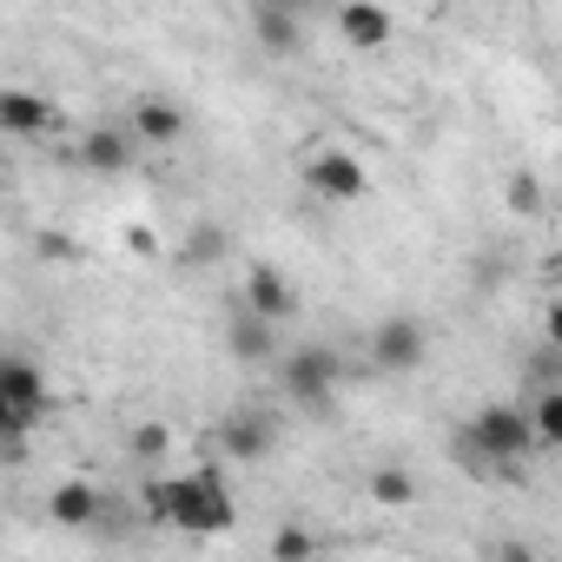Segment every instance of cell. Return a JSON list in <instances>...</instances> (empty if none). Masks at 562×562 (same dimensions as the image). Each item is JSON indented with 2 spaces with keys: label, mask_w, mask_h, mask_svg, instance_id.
<instances>
[{
  "label": "cell",
  "mask_w": 562,
  "mask_h": 562,
  "mask_svg": "<svg viewBox=\"0 0 562 562\" xmlns=\"http://www.w3.org/2000/svg\"><path fill=\"white\" fill-rule=\"evenodd\" d=\"M265 8H285V14H305V8H318V0H265Z\"/></svg>",
  "instance_id": "603a6c76"
},
{
  "label": "cell",
  "mask_w": 562,
  "mask_h": 562,
  "mask_svg": "<svg viewBox=\"0 0 562 562\" xmlns=\"http://www.w3.org/2000/svg\"><path fill=\"white\" fill-rule=\"evenodd\" d=\"M542 331H549V345H562V305H549V318H542Z\"/></svg>",
  "instance_id": "7402d4cb"
},
{
  "label": "cell",
  "mask_w": 562,
  "mask_h": 562,
  "mask_svg": "<svg viewBox=\"0 0 562 562\" xmlns=\"http://www.w3.org/2000/svg\"><path fill=\"white\" fill-rule=\"evenodd\" d=\"M305 179H312V192H318V199H331V205H358V199L371 192V172H364V159H351V153H338V146L312 153Z\"/></svg>",
  "instance_id": "8992f818"
},
{
  "label": "cell",
  "mask_w": 562,
  "mask_h": 562,
  "mask_svg": "<svg viewBox=\"0 0 562 562\" xmlns=\"http://www.w3.org/2000/svg\"><path fill=\"white\" fill-rule=\"evenodd\" d=\"M238 305H245V312H258V318H271V325H285V318L299 312V292H292V278L278 271V265H251V271H245Z\"/></svg>",
  "instance_id": "52a82bcc"
},
{
  "label": "cell",
  "mask_w": 562,
  "mask_h": 562,
  "mask_svg": "<svg viewBox=\"0 0 562 562\" xmlns=\"http://www.w3.org/2000/svg\"><path fill=\"white\" fill-rule=\"evenodd\" d=\"M271 555H278V562H299V555H318V536H312V529H278V536H271Z\"/></svg>",
  "instance_id": "d6986e66"
},
{
  "label": "cell",
  "mask_w": 562,
  "mask_h": 562,
  "mask_svg": "<svg viewBox=\"0 0 562 562\" xmlns=\"http://www.w3.org/2000/svg\"><path fill=\"white\" fill-rule=\"evenodd\" d=\"M536 205H542V186H536L529 172H516V179H509V212H536Z\"/></svg>",
  "instance_id": "ffe728a7"
},
{
  "label": "cell",
  "mask_w": 562,
  "mask_h": 562,
  "mask_svg": "<svg viewBox=\"0 0 562 562\" xmlns=\"http://www.w3.org/2000/svg\"><path fill=\"white\" fill-rule=\"evenodd\" d=\"M417 496H424V490H417L411 470H397V463H378V470H371V503H378V509H411Z\"/></svg>",
  "instance_id": "9a60e30c"
},
{
  "label": "cell",
  "mask_w": 562,
  "mask_h": 562,
  "mask_svg": "<svg viewBox=\"0 0 562 562\" xmlns=\"http://www.w3.org/2000/svg\"><path fill=\"white\" fill-rule=\"evenodd\" d=\"M338 378H345V358L331 345H299L278 358V384H285V397L312 417H325L338 404Z\"/></svg>",
  "instance_id": "3957f363"
},
{
  "label": "cell",
  "mask_w": 562,
  "mask_h": 562,
  "mask_svg": "<svg viewBox=\"0 0 562 562\" xmlns=\"http://www.w3.org/2000/svg\"><path fill=\"white\" fill-rule=\"evenodd\" d=\"M225 251V232H192V258H218Z\"/></svg>",
  "instance_id": "44dd1931"
},
{
  "label": "cell",
  "mask_w": 562,
  "mask_h": 562,
  "mask_svg": "<svg viewBox=\"0 0 562 562\" xmlns=\"http://www.w3.org/2000/svg\"><path fill=\"white\" fill-rule=\"evenodd\" d=\"M133 133H139L146 146H172V139H186V113H179L166 93H139V100H133Z\"/></svg>",
  "instance_id": "8fae6325"
},
{
  "label": "cell",
  "mask_w": 562,
  "mask_h": 562,
  "mask_svg": "<svg viewBox=\"0 0 562 562\" xmlns=\"http://www.w3.org/2000/svg\"><path fill=\"white\" fill-rule=\"evenodd\" d=\"M271 450H278V411L238 404V411L218 424V457H232V463H265Z\"/></svg>",
  "instance_id": "277c9868"
},
{
  "label": "cell",
  "mask_w": 562,
  "mask_h": 562,
  "mask_svg": "<svg viewBox=\"0 0 562 562\" xmlns=\"http://www.w3.org/2000/svg\"><path fill=\"white\" fill-rule=\"evenodd\" d=\"M166 450H172V430H166V424H139V430H133V457H139V463H159Z\"/></svg>",
  "instance_id": "ac0fdd59"
},
{
  "label": "cell",
  "mask_w": 562,
  "mask_h": 562,
  "mask_svg": "<svg viewBox=\"0 0 562 562\" xmlns=\"http://www.w3.org/2000/svg\"><path fill=\"white\" fill-rule=\"evenodd\" d=\"M225 351H232L238 364H265V358H278V325L238 305V318L225 325Z\"/></svg>",
  "instance_id": "30bf717a"
},
{
  "label": "cell",
  "mask_w": 562,
  "mask_h": 562,
  "mask_svg": "<svg viewBox=\"0 0 562 562\" xmlns=\"http://www.w3.org/2000/svg\"><path fill=\"white\" fill-rule=\"evenodd\" d=\"M522 384H529V391H549V384H562V345L536 351V358L522 364Z\"/></svg>",
  "instance_id": "e0dca14e"
},
{
  "label": "cell",
  "mask_w": 562,
  "mask_h": 562,
  "mask_svg": "<svg viewBox=\"0 0 562 562\" xmlns=\"http://www.w3.org/2000/svg\"><path fill=\"white\" fill-rule=\"evenodd\" d=\"M424 358H430V331H424V318H384V325L371 331V364H378V371L404 378V371H417Z\"/></svg>",
  "instance_id": "5b68a950"
},
{
  "label": "cell",
  "mask_w": 562,
  "mask_h": 562,
  "mask_svg": "<svg viewBox=\"0 0 562 562\" xmlns=\"http://www.w3.org/2000/svg\"><path fill=\"white\" fill-rule=\"evenodd\" d=\"M0 126H8V139H34V133L60 126V106L27 93V87H8V93H0Z\"/></svg>",
  "instance_id": "ba28073f"
},
{
  "label": "cell",
  "mask_w": 562,
  "mask_h": 562,
  "mask_svg": "<svg viewBox=\"0 0 562 562\" xmlns=\"http://www.w3.org/2000/svg\"><path fill=\"white\" fill-rule=\"evenodd\" d=\"M338 34L351 47H384L391 41V14L378 8V0H345V8H338Z\"/></svg>",
  "instance_id": "4fadbf2b"
},
{
  "label": "cell",
  "mask_w": 562,
  "mask_h": 562,
  "mask_svg": "<svg viewBox=\"0 0 562 562\" xmlns=\"http://www.w3.org/2000/svg\"><path fill=\"white\" fill-rule=\"evenodd\" d=\"M529 417H536V437H542V450H562V384H549V391H529Z\"/></svg>",
  "instance_id": "2e32d148"
},
{
  "label": "cell",
  "mask_w": 562,
  "mask_h": 562,
  "mask_svg": "<svg viewBox=\"0 0 562 562\" xmlns=\"http://www.w3.org/2000/svg\"><path fill=\"white\" fill-rule=\"evenodd\" d=\"M47 509H54V522H60V529H87V522L106 509V496H100L93 483H54Z\"/></svg>",
  "instance_id": "5bb4252c"
},
{
  "label": "cell",
  "mask_w": 562,
  "mask_h": 562,
  "mask_svg": "<svg viewBox=\"0 0 562 562\" xmlns=\"http://www.w3.org/2000/svg\"><path fill=\"white\" fill-rule=\"evenodd\" d=\"M139 503H146L153 522H172V529H186V536H218V529H232V490H225V470H218V463H205V470H192V476H146Z\"/></svg>",
  "instance_id": "6da1fadb"
},
{
  "label": "cell",
  "mask_w": 562,
  "mask_h": 562,
  "mask_svg": "<svg viewBox=\"0 0 562 562\" xmlns=\"http://www.w3.org/2000/svg\"><path fill=\"white\" fill-rule=\"evenodd\" d=\"M536 417L529 404H483L463 430H457V463L463 470H509L536 450Z\"/></svg>",
  "instance_id": "7a4b0ae2"
},
{
  "label": "cell",
  "mask_w": 562,
  "mask_h": 562,
  "mask_svg": "<svg viewBox=\"0 0 562 562\" xmlns=\"http://www.w3.org/2000/svg\"><path fill=\"white\" fill-rule=\"evenodd\" d=\"M133 146H139V133H113V126H93V133L80 139V166H87V172H100V179H120V172L133 166Z\"/></svg>",
  "instance_id": "9c48e42d"
},
{
  "label": "cell",
  "mask_w": 562,
  "mask_h": 562,
  "mask_svg": "<svg viewBox=\"0 0 562 562\" xmlns=\"http://www.w3.org/2000/svg\"><path fill=\"white\" fill-rule=\"evenodd\" d=\"M299 21H305V14H285V8H265V0H251V41H258L265 54H299V47H305Z\"/></svg>",
  "instance_id": "7c38bea8"
}]
</instances>
